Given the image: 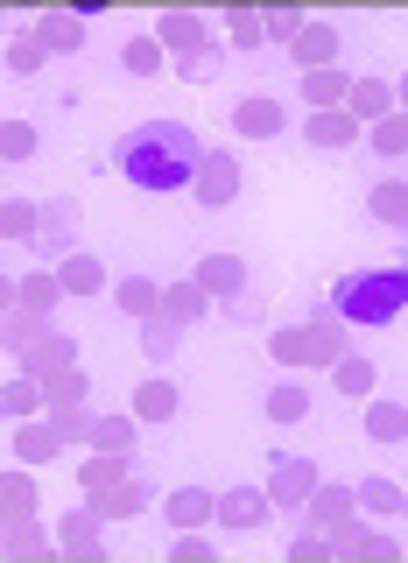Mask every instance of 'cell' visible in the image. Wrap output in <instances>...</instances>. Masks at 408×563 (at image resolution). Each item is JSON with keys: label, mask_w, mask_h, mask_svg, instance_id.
Here are the masks:
<instances>
[{"label": "cell", "mask_w": 408, "mask_h": 563, "mask_svg": "<svg viewBox=\"0 0 408 563\" xmlns=\"http://www.w3.org/2000/svg\"><path fill=\"white\" fill-rule=\"evenodd\" d=\"M198 163H205L198 128H190V120H169V113L134 120V128L106 148V169L128 176L134 190H184L190 176H198Z\"/></svg>", "instance_id": "1"}, {"label": "cell", "mask_w": 408, "mask_h": 563, "mask_svg": "<svg viewBox=\"0 0 408 563\" xmlns=\"http://www.w3.org/2000/svg\"><path fill=\"white\" fill-rule=\"evenodd\" d=\"M324 310L339 317V324H395V317L408 310V261H374V268H345L339 282H331Z\"/></svg>", "instance_id": "2"}, {"label": "cell", "mask_w": 408, "mask_h": 563, "mask_svg": "<svg viewBox=\"0 0 408 563\" xmlns=\"http://www.w3.org/2000/svg\"><path fill=\"white\" fill-rule=\"evenodd\" d=\"M268 352L282 366H339L345 360V324L331 310H317V317H296V324H275V339H268Z\"/></svg>", "instance_id": "3"}, {"label": "cell", "mask_w": 408, "mask_h": 563, "mask_svg": "<svg viewBox=\"0 0 408 563\" xmlns=\"http://www.w3.org/2000/svg\"><path fill=\"white\" fill-rule=\"evenodd\" d=\"M324 486V472H317V457H296V451H275V472H268V500L282 521H304L310 515V493Z\"/></svg>", "instance_id": "4"}, {"label": "cell", "mask_w": 408, "mask_h": 563, "mask_svg": "<svg viewBox=\"0 0 408 563\" xmlns=\"http://www.w3.org/2000/svg\"><path fill=\"white\" fill-rule=\"evenodd\" d=\"M240 184H246L240 155H233V148H205L198 176H190V198H198L205 211H219V205H233V198H240Z\"/></svg>", "instance_id": "5"}, {"label": "cell", "mask_w": 408, "mask_h": 563, "mask_svg": "<svg viewBox=\"0 0 408 563\" xmlns=\"http://www.w3.org/2000/svg\"><path fill=\"white\" fill-rule=\"evenodd\" d=\"M78 225H85V205L78 198H49L43 205V225H35V254L43 261H64V254H78Z\"/></svg>", "instance_id": "6"}, {"label": "cell", "mask_w": 408, "mask_h": 563, "mask_svg": "<svg viewBox=\"0 0 408 563\" xmlns=\"http://www.w3.org/2000/svg\"><path fill=\"white\" fill-rule=\"evenodd\" d=\"M70 366H78V345H70L57 324L14 352V374H29V380H57V374H70Z\"/></svg>", "instance_id": "7"}, {"label": "cell", "mask_w": 408, "mask_h": 563, "mask_svg": "<svg viewBox=\"0 0 408 563\" xmlns=\"http://www.w3.org/2000/svg\"><path fill=\"white\" fill-rule=\"evenodd\" d=\"M268 521H275L268 486H225L219 493V528L225 536H254V528H268Z\"/></svg>", "instance_id": "8"}, {"label": "cell", "mask_w": 408, "mask_h": 563, "mask_svg": "<svg viewBox=\"0 0 408 563\" xmlns=\"http://www.w3.org/2000/svg\"><path fill=\"white\" fill-rule=\"evenodd\" d=\"M57 296H70V289H64V275H49V268H35V275H14V282H8V310H22V317H43V324H49V310H57Z\"/></svg>", "instance_id": "9"}, {"label": "cell", "mask_w": 408, "mask_h": 563, "mask_svg": "<svg viewBox=\"0 0 408 563\" xmlns=\"http://www.w3.org/2000/svg\"><path fill=\"white\" fill-rule=\"evenodd\" d=\"M225 120H233V134H240V141H282V128H289V113H282V106H275L268 92L240 99Z\"/></svg>", "instance_id": "10"}, {"label": "cell", "mask_w": 408, "mask_h": 563, "mask_svg": "<svg viewBox=\"0 0 408 563\" xmlns=\"http://www.w3.org/2000/svg\"><path fill=\"white\" fill-rule=\"evenodd\" d=\"M190 275L211 289V303H233V296H246V282H254L240 254H198V268H190Z\"/></svg>", "instance_id": "11"}, {"label": "cell", "mask_w": 408, "mask_h": 563, "mask_svg": "<svg viewBox=\"0 0 408 563\" xmlns=\"http://www.w3.org/2000/svg\"><path fill=\"white\" fill-rule=\"evenodd\" d=\"M64 444H70V430L57 416L49 422H14V457H22V465H49V457H64Z\"/></svg>", "instance_id": "12"}, {"label": "cell", "mask_w": 408, "mask_h": 563, "mask_svg": "<svg viewBox=\"0 0 408 563\" xmlns=\"http://www.w3.org/2000/svg\"><path fill=\"white\" fill-rule=\"evenodd\" d=\"M289 57H296V70H331V64L345 57V35H339V22H310L304 35H296V49H289Z\"/></svg>", "instance_id": "13"}, {"label": "cell", "mask_w": 408, "mask_h": 563, "mask_svg": "<svg viewBox=\"0 0 408 563\" xmlns=\"http://www.w3.org/2000/svg\"><path fill=\"white\" fill-rule=\"evenodd\" d=\"M155 43H163V49H169V64H176V57H190V49H205V43H211V22H205V14L169 8L163 22H155Z\"/></svg>", "instance_id": "14"}, {"label": "cell", "mask_w": 408, "mask_h": 563, "mask_svg": "<svg viewBox=\"0 0 408 563\" xmlns=\"http://www.w3.org/2000/svg\"><path fill=\"white\" fill-rule=\"evenodd\" d=\"M345 113L360 120V128H381L387 113H401V99H395V85H387V78H352V99H345Z\"/></svg>", "instance_id": "15"}, {"label": "cell", "mask_w": 408, "mask_h": 563, "mask_svg": "<svg viewBox=\"0 0 408 563\" xmlns=\"http://www.w3.org/2000/svg\"><path fill=\"white\" fill-rule=\"evenodd\" d=\"M352 515H360V493H352V486H331V479H324V486L310 493V515H304V521L331 536V528H345ZM304 521H296V528H304Z\"/></svg>", "instance_id": "16"}, {"label": "cell", "mask_w": 408, "mask_h": 563, "mask_svg": "<svg viewBox=\"0 0 408 563\" xmlns=\"http://www.w3.org/2000/svg\"><path fill=\"white\" fill-rule=\"evenodd\" d=\"M85 500H92L106 521H128V515H141V507L155 500V486L141 479V472H128V479H120V486H106V493H85Z\"/></svg>", "instance_id": "17"}, {"label": "cell", "mask_w": 408, "mask_h": 563, "mask_svg": "<svg viewBox=\"0 0 408 563\" xmlns=\"http://www.w3.org/2000/svg\"><path fill=\"white\" fill-rule=\"evenodd\" d=\"M304 141H310V148H352V141H366V128L345 113V106H331V113L304 120Z\"/></svg>", "instance_id": "18"}, {"label": "cell", "mask_w": 408, "mask_h": 563, "mask_svg": "<svg viewBox=\"0 0 408 563\" xmlns=\"http://www.w3.org/2000/svg\"><path fill=\"white\" fill-rule=\"evenodd\" d=\"M57 275H64V289H70V296H113V275H106V261H99V254H85V246L57 261Z\"/></svg>", "instance_id": "19"}, {"label": "cell", "mask_w": 408, "mask_h": 563, "mask_svg": "<svg viewBox=\"0 0 408 563\" xmlns=\"http://www.w3.org/2000/svg\"><path fill=\"white\" fill-rule=\"evenodd\" d=\"M163 515H169V528H205V521H219V493H205V486H176L169 500H163Z\"/></svg>", "instance_id": "20"}, {"label": "cell", "mask_w": 408, "mask_h": 563, "mask_svg": "<svg viewBox=\"0 0 408 563\" xmlns=\"http://www.w3.org/2000/svg\"><path fill=\"white\" fill-rule=\"evenodd\" d=\"M35 35H43L49 57H78V49H85V14L57 8V14H43V22H35Z\"/></svg>", "instance_id": "21"}, {"label": "cell", "mask_w": 408, "mask_h": 563, "mask_svg": "<svg viewBox=\"0 0 408 563\" xmlns=\"http://www.w3.org/2000/svg\"><path fill=\"white\" fill-rule=\"evenodd\" d=\"M176 409H184V387H176L169 374H155V380L134 387V416H141V422H169Z\"/></svg>", "instance_id": "22"}, {"label": "cell", "mask_w": 408, "mask_h": 563, "mask_svg": "<svg viewBox=\"0 0 408 563\" xmlns=\"http://www.w3.org/2000/svg\"><path fill=\"white\" fill-rule=\"evenodd\" d=\"M99 528H106V515H99L92 500H85V507H70V515H64V528H57V542H64L70 556H99Z\"/></svg>", "instance_id": "23"}, {"label": "cell", "mask_w": 408, "mask_h": 563, "mask_svg": "<svg viewBox=\"0 0 408 563\" xmlns=\"http://www.w3.org/2000/svg\"><path fill=\"white\" fill-rule=\"evenodd\" d=\"M85 444L134 457V444H141V416H134V409H128V416H92V437H85Z\"/></svg>", "instance_id": "24"}, {"label": "cell", "mask_w": 408, "mask_h": 563, "mask_svg": "<svg viewBox=\"0 0 408 563\" xmlns=\"http://www.w3.org/2000/svg\"><path fill=\"white\" fill-rule=\"evenodd\" d=\"M352 493H360V515H374V521H395V515H408V486L381 479V472H374V479H360Z\"/></svg>", "instance_id": "25"}, {"label": "cell", "mask_w": 408, "mask_h": 563, "mask_svg": "<svg viewBox=\"0 0 408 563\" xmlns=\"http://www.w3.org/2000/svg\"><path fill=\"white\" fill-rule=\"evenodd\" d=\"M141 352H148L155 366H169L176 352H184V324H176L169 310H155V317H141Z\"/></svg>", "instance_id": "26"}, {"label": "cell", "mask_w": 408, "mask_h": 563, "mask_svg": "<svg viewBox=\"0 0 408 563\" xmlns=\"http://www.w3.org/2000/svg\"><path fill=\"white\" fill-rule=\"evenodd\" d=\"M49 387V409L43 416H57V422H70L85 409V395H92V374H85V366H70V374H57V380H43Z\"/></svg>", "instance_id": "27"}, {"label": "cell", "mask_w": 408, "mask_h": 563, "mask_svg": "<svg viewBox=\"0 0 408 563\" xmlns=\"http://www.w3.org/2000/svg\"><path fill=\"white\" fill-rule=\"evenodd\" d=\"M163 310L176 317V324H198V317L211 310V289L198 275H190V282H163Z\"/></svg>", "instance_id": "28"}, {"label": "cell", "mask_w": 408, "mask_h": 563, "mask_svg": "<svg viewBox=\"0 0 408 563\" xmlns=\"http://www.w3.org/2000/svg\"><path fill=\"white\" fill-rule=\"evenodd\" d=\"M0 409H8V422H29L35 409H49V387L29 380V374H8V387H0Z\"/></svg>", "instance_id": "29"}, {"label": "cell", "mask_w": 408, "mask_h": 563, "mask_svg": "<svg viewBox=\"0 0 408 563\" xmlns=\"http://www.w3.org/2000/svg\"><path fill=\"white\" fill-rule=\"evenodd\" d=\"M128 472H141L134 457H120V451H92V457L78 465V486H85V493H106V486L128 479Z\"/></svg>", "instance_id": "30"}, {"label": "cell", "mask_w": 408, "mask_h": 563, "mask_svg": "<svg viewBox=\"0 0 408 563\" xmlns=\"http://www.w3.org/2000/svg\"><path fill=\"white\" fill-rule=\"evenodd\" d=\"M163 64H169V49L155 43V35H128V43H120V70H128V78H163Z\"/></svg>", "instance_id": "31"}, {"label": "cell", "mask_w": 408, "mask_h": 563, "mask_svg": "<svg viewBox=\"0 0 408 563\" xmlns=\"http://www.w3.org/2000/svg\"><path fill=\"white\" fill-rule=\"evenodd\" d=\"M366 211H374L381 225H395V233H408V184H401V176L374 184V190H366Z\"/></svg>", "instance_id": "32"}, {"label": "cell", "mask_w": 408, "mask_h": 563, "mask_svg": "<svg viewBox=\"0 0 408 563\" xmlns=\"http://www.w3.org/2000/svg\"><path fill=\"white\" fill-rule=\"evenodd\" d=\"M113 303L128 310V317H155V310H163V282H148V275H120V282H113Z\"/></svg>", "instance_id": "33"}, {"label": "cell", "mask_w": 408, "mask_h": 563, "mask_svg": "<svg viewBox=\"0 0 408 563\" xmlns=\"http://www.w3.org/2000/svg\"><path fill=\"white\" fill-rule=\"evenodd\" d=\"M304 99L317 106V113H331V106L352 99V78H345L339 64H331V70H304Z\"/></svg>", "instance_id": "34"}, {"label": "cell", "mask_w": 408, "mask_h": 563, "mask_svg": "<svg viewBox=\"0 0 408 563\" xmlns=\"http://www.w3.org/2000/svg\"><path fill=\"white\" fill-rule=\"evenodd\" d=\"M366 437L374 444H408V409L401 401H366Z\"/></svg>", "instance_id": "35"}, {"label": "cell", "mask_w": 408, "mask_h": 563, "mask_svg": "<svg viewBox=\"0 0 408 563\" xmlns=\"http://www.w3.org/2000/svg\"><path fill=\"white\" fill-rule=\"evenodd\" d=\"M331 380H339V395H345V401H366V395H374V380H381V374H374V360H360V352H345V360L331 366Z\"/></svg>", "instance_id": "36"}, {"label": "cell", "mask_w": 408, "mask_h": 563, "mask_svg": "<svg viewBox=\"0 0 408 563\" xmlns=\"http://www.w3.org/2000/svg\"><path fill=\"white\" fill-rule=\"evenodd\" d=\"M35 225H43V205L8 190V205H0V233H8V240H35Z\"/></svg>", "instance_id": "37"}, {"label": "cell", "mask_w": 408, "mask_h": 563, "mask_svg": "<svg viewBox=\"0 0 408 563\" xmlns=\"http://www.w3.org/2000/svg\"><path fill=\"white\" fill-rule=\"evenodd\" d=\"M169 70H176L184 85H211V78L225 70V49H219V43H205V49H190V57H176Z\"/></svg>", "instance_id": "38"}, {"label": "cell", "mask_w": 408, "mask_h": 563, "mask_svg": "<svg viewBox=\"0 0 408 563\" xmlns=\"http://www.w3.org/2000/svg\"><path fill=\"white\" fill-rule=\"evenodd\" d=\"M49 64V49H43V35H8V70H14V78H35V70H43Z\"/></svg>", "instance_id": "39"}, {"label": "cell", "mask_w": 408, "mask_h": 563, "mask_svg": "<svg viewBox=\"0 0 408 563\" xmlns=\"http://www.w3.org/2000/svg\"><path fill=\"white\" fill-rule=\"evenodd\" d=\"M304 416H310L304 380H282V387H268V422H304Z\"/></svg>", "instance_id": "40"}, {"label": "cell", "mask_w": 408, "mask_h": 563, "mask_svg": "<svg viewBox=\"0 0 408 563\" xmlns=\"http://www.w3.org/2000/svg\"><path fill=\"white\" fill-rule=\"evenodd\" d=\"M49 536L35 528V515H8V556H43Z\"/></svg>", "instance_id": "41"}, {"label": "cell", "mask_w": 408, "mask_h": 563, "mask_svg": "<svg viewBox=\"0 0 408 563\" xmlns=\"http://www.w3.org/2000/svg\"><path fill=\"white\" fill-rule=\"evenodd\" d=\"M366 148L374 155H408V113H387L381 128H366Z\"/></svg>", "instance_id": "42"}, {"label": "cell", "mask_w": 408, "mask_h": 563, "mask_svg": "<svg viewBox=\"0 0 408 563\" xmlns=\"http://www.w3.org/2000/svg\"><path fill=\"white\" fill-rule=\"evenodd\" d=\"M35 141H43V134H35V120H8V128H0V155H8V169H14V163H29Z\"/></svg>", "instance_id": "43"}, {"label": "cell", "mask_w": 408, "mask_h": 563, "mask_svg": "<svg viewBox=\"0 0 408 563\" xmlns=\"http://www.w3.org/2000/svg\"><path fill=\"white\" fill-rule=\"evenodd\" d=\"M225 35H233L240 49H254V43H268V14H254V8H233L225 14Z\"/></svg>", "instance_id": "44"}, {"label": "cell", "mask_w": 408, "mask_h": 563, "mask_svg": "<svg viewBox=\"0 0 408 563\" xmlns=\"http://www.w3.org/2000/svg\"><path fill=\"white\" fill-rule=\"evenodd\" d=\"M0 507H8V515H35V479H29V472L8 465V479H0Z\"/></svg>", "instance_id": "45"}, {"label": "cell", "mask_w": 408, "mask_h": 563, "mask_svg": "<svg viewBox=\"0 0 408 563\" xmlns=\"http://www.w3.org/2000/svg\"><path fill=\"white\" fill-rule=\"evenodd\" d=\"M289 556H296V563H317V556H339V550H331L324 528H310V521H304V528H296V542H289Z\"/></svg>", "instance_id": "46"}, {"label": "cell", "mask_w": 408, "mask_h": 563, "mask_svg": "<svg viewBox=\"0 0 408 563\" xmlns=\"http://www.w3.org/2000/svg\"><path fill=\"white\" fill-rule=\"evenodd\" d=\"M169 563H211V542L198 536V528H176V542H169Z\"/></svg>", "instance_id": "47"}, {"label": "cell", "mask_w": 408, "mask_h": 563, "mask_svg": "<svg viewBox=\"0 0 408 563\" xmlns=\"http://www.w3.org/2000/svg\"><path fill=\"white\" fill-rule=\"evenodd\" d=\"M304 29H310V14H289V8L268 14V35H275V43H289V49H296V35H304Z\"/></svg>", "instance_id": "48"}, {"label": "cell", "mask_w": 408, "mask_h": 563, "mask_svg": "<svg viewBox=\"0 0 408 563\" xmlns=\"http://www.w3.org/2000/svg\"><path fill=\"white\" fill-rule=\"evenodd\" d=\"M225 317H233V324H261V317H268V303H261V289H246V296H233V303H225Z\"/></svg>", "instance_id": "49"}, {"label": "cell", "mask_w": 408, "mask_h": 563, "mask_svg": "<svg viewBox=\"0 0 408 563\" xmlns=\"http://www.w3.org/2000/svg\"><path fill=\"white\" fill-rule=\"evenodd\" d=\"M395 99H401V113H408V70H401V78H395Z\"/></svg>", "instance_id": "50"}]
</instances>
